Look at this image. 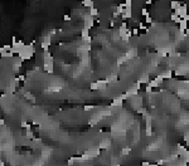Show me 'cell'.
I'll return each instance as SVG.
<instances>
[{"mask_svg":"<svg viewBox=\"0 0 189 166\" xmlns=\"http://www.w3.org/2000/svg\"><path fill=\"white\" fill-rule=\"evenodd\" d=\"M170 4H171V5H170V6H171V9H174V10H177V9L180 6V3H178V1H171Z\"/></svg>","mask_w":189,"mask_h":166,"instance_id":"7","label":"cell"},{"mask_svg":"<svg viewBox=\"0 0 189 166\" xmlns=\"http://www.w3.org/2000/svg\"><path fill=\"white\" fill-rule=\"evenodd\" d=\"M82 39L83 40H91V38H90V35H88V29H86V28H83V30H82Z\"/></svg>","mask_w":189,"mask_h":166,"instance_id":"2","label":"cell"},{"mask_svg":"<svg viewBox=\"0 0 189 166\" xmlns=\"http://www.w3.org/2000/svg\"><path fill=\"white\" fill-rule=\"evenodd\" d=\"M141 14H143V15H144V16H148V15H149V14H148V10H146V9H145V8H144V9H143V10H141Z\"/></svg>","mask_w":189,"mask_h":166,"instance_id":"9","label":"cell"},{"mask_svg":"<svg viewBox=\"0 0 189 166\" xmlns=\"http://www.w3.org/2000/svg\"><path fill=\"white\" fill-rule=\"evenodd\" d=\"M179 29H180V32H184L185 29H188V22L182 19L180 23H179Z\"/></svg>","mask_w":189,"mask_h":166,"instance_id":"1","label":"cell"},{"mask_svg":"<svg viewBox=\"0 0 189 166\" xmlns=\"http://www.w3.org/2000/svg\"><path fill=\"white\" fill-rule=\"evenodd\" d=\"M171 20H173V22H175V23H178V24H179V23H180V20H182V19H180V18H179V16H178V15H177V14H175V13H171Z\"/></svg>","mask_w":189,"mask_h":166,"instance_id":"4","label":"cell"},{"mask_svg":"<svg viewBox=\"0 0 189 166\" xmlns=\"http://www.w3.org/2000/svg\"><path fill=\"white\" fill-rule=\"evenodd\" d=\"M84 109H86V111H88V109H92V106H86V107H84Z\"/></svg>","mask_w":189,"mask_h":166,"instance_id":"13","label":"cell"},{"mask_svg":"<svg viewBox=\"0 0 189 166\" xmlns=\"http://www.w3.org/2000/svg\"><path fill=\"white\" fill-rule=\"evenodd\" d=\"M83 4H84V6H88L90 9L93 8V1H92V0H84Z\"/></svg>","mask_w":189,"mask_h":166,"instance_id":"6","label":"cell"},{"mask_svg":"<svg viewBox=\"0 0 189 166\" xmlns=\"http://www.w3.org/2000/svg\"><path fill=\"white\" fill-rule=\"evenodd\" d=\"M145 22H146L148 24H149V23H151V22H152V19H151V16H149V15H148V16H145Z\"/></svg>","mask_w":189,"mask_h":166,"instance_id":"11","label":"cell"},{"mask_svg":"<svg viewBox=\"0 0 189 166\" xmlns=\"http://www.w3.org/2000/svg\"><path fill=\"white\" fill-rule=\"evenodd\" d=\"M91 88H92V89H98V84H97V83H92V84H91Z\"/></svg>","mask_w":189,"mask_h":166,"instance_id":"10","label":"cell"},{"mask_svg":"<svg viewBox=\"0 0 189 166\" xmlns=\"http://www.w3.org/2000/svg\"><path fill=\"white\" fill-rule=\"evenodd\" d=\"M71 18H70V15H64V20H70Z\"/></svg>","mask_w":189,"mask_h":166,"instance_id":"14","label":"cell"},{"mask_svg":"<svg viewBox=\"0 0 189 166\" xmlns=\"http://www.w3.org/2000/svg\"><path fill=\"white\" fill-rule=\"evenodd\" d=\"M90 15H91L92 18H93V16H97V15H100V11H98V10L93 6V8L91 9V11H90Z\"/></svg>","mask_w":189,"mask_h":166,"instance_id":"3","label":"cell"},{"mask_svg":"<svg viewBox=\"0 0 189 166\" xmlns=\"http://www.w3.org/2000/svg\"><path fill=\"white\" fill-rule=\"evenodd\" d=\"M138 33H139L138 29H134V30H132V34H134V35H138Z\"/></svg>","mask_w":189,"mask_h":166,"instance_id":"12","label":"cell"},{"mask_svg":"<svg viewBox=\"0 0 189 166\" xmlns=\"http://www.w3.org/2000/svg\"><path fill=\"white\" fill-rule=\"evenodd\" d=\"M130 151H131V150H130L129 147H125V149L122 150V152H121V154H122V155H127V154H130Z\"/></svg>","mask_w":189,"mask_h":166,"instance_id":"8","label":"cell"},{"mask_svg":"<svg viewBox=\"0 0 189 166\" xmlns=\"http://www.w3.org/2000/svg\"><path fill=\"white\" fill-rule=\"evenodd\" d=\"M160 77L164 79V78H170L171 77V72L170 70H166V72H164V73H161L160 74Z\"/></svg>","mask_w":189,"mask_h":166,"instance_id":"5","label":"cell"},{"mask_svg":"<svg viewBox=\"0 0 189 166\" xmlns=\"http://www.w3.org/2000/svg\"><path fill=\"white\" fill-rule=\"evenodd\" d=\"M177 166H180V165H177Z\"/></svg>","mask_w":189,"mask_h":166,"instance_id":"15","label":"cell"}]
</instances>
